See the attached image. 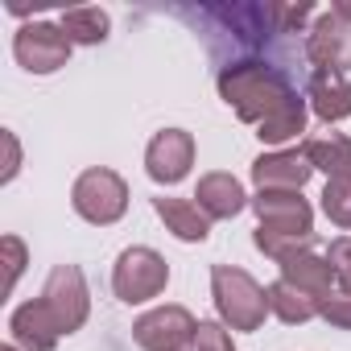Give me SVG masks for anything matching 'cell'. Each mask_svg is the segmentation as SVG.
I'll return each instance as SVG.
<instances>
[{
	"label": "cell",
	"instance_id": "cell-15",
	"mask_svg": "<svg viewBox=\"0 0 351 351\" xmlns=\"http://www.w3.org/2000/svg\"><path fill=\"white\" fill-rule=\"evenodd\" d=\"M281 281L314 293V298H330L335 289V269H330V256L322 248H306V252H293L281 261Z\"/></svg>",
	"mask_w": 351,
	"mask_h": 351
},
{
	"label": "cell",
	"instance_id": "cell-24",
	"mask_svg": "<svg viewBox=\"0 0 351 351\" xmlns=\"http://www.w3.org/2000/svg\"><path fill=\"white\" fill-rule=\"evenodd\" d=\"M0 252H5V293H13L17 277L25 273V244L17 236H5L0 240Z\"/></svg>",
	"mask_w": 351,
	"mask_h": 351
},
{
	"label": "cell",
	"instance_id": "cell-10",
	"mask_svg": "<svg viewBox=\"0 0 351 351\" xmlns=\"http://www.w3.org/2000/svg\"><path fill=\"white\" fill-rule=\"evenodd\" d=\"M252 211L261 228L289 232V236H314V207L302 199V191H256Z\"/></svg>",
	"mask_w": 351,
	"mask_h": 351
},
{
	"label": "cell",
	"instance_id": "cell-13",
	"mask_svg": "<svg viewBox=\"0 0 351 351\" xmlns=\"http://www.w3.org/2000/svg\"><path fill=\"white\" fill-rule=\"evenodd\" d=\"M306 99H310V112L318 120L339 124V120L351 116V79L347 75H335V71H310Z\"/></svg>",
	"mask_w": 351,
	"mask_h": 351
},
{
	"label": "cell",
	"instance_id": "cell-12",
	"mask_svg": "<svg viewBox=\"0 0 351 351\" xmlns=\"http://www.w3.org/2000/svg\"><path fill=\"white\" fill-rule=\"evenodd\" d=\"M9 330H13V347H21V351H54L62 339V330H58V322L42 298L21 302L9 318Z\"/></svg>",
	"mask_w": 351,
	"mask_h": 351
},
{
	"label": "cell",
	"instance_id": "cell-16",
	"mask_svg": "<svg viewBox=\"0 0 351 351\" xmlns=\"http://www.w3.org/2000/svg\"><path fill=\"white\" fill-rule=\"evenodd\" d=\"M153 211H157V219L165 223V232H173L178 240H186V244H203L207 236H211V219L199 211V203H191V199H153Z\"/></svg>",
	"mask_w": 351,
	"mask_h": 351
},
{
	"label": "cell",
	"instance_id": "cell-4",
	"mask_svg": "<svg viewBox=\"0 0 351 351\" xmlns=\"http://www.w3.org/2000/svg\"><path fill=\"white\" fill-rule=\"evenodd\" d=\"M169 285V265L161 252L145 248V244H132L116 256V269H112V289L120 302L128 306H141L149 298H157L161 289Z\"/></svg>",
	"mask_w": 351,
	"mask_h": 351
},
{
	"label": "cell",
	"instance_id": "cell-25",
	"mask_svg": "<svg viewBox=\"0 0 351 351\" xmlns=\"http://www.w3.org/2000/svg\"><path fill=\"white\" fill-rule=\"evenodd\" d=\"M195 351H236V343H232V335H228L223 322H199Z\"/></svg>",
	"mask_w": 351,
	"mask_h": 351
},
{
	"label": "cell",
	"instance_id": "cell-2",
	"mask_svg": "<svg viewBox=\"0 0 351 351\" xmlns=\"http://www.w3.org/2000/svg\"><path fill=\"white\" fill-rule=\"evenodd\" d=\"M211 298H215L223 326H232V330H261L265 326L269 298L252 273H244L236 265H215L211 269Z\"/></svg>",
	"mask_w": 351,
	"mask_h": 351
},
{
	"label": "cell",
	"instance_id": "cell-5",
	"mask_svg": "<svg viewBox=\"0 0 351 351\" xmlns=\"http://www.w3.org/2000/svg\"><path fill=\"white\" fill-rule=\"evenodd\" d=\"M42 302L50 306L58 330H62V335H75V330L87 322V314H91V293H87L83 269H79V265H54L50 277H46Z\"/></svg>",
	"mask_w": 351,
	"mask_h": 351
},
{
	"label": "cell",
	"instance_id": "cell-29",
	"mask_svg": "<svg viewBox=\"0 0 351 351\" xmlns=\"http://www.w3.org/2000/svg\"><path fill=\"white\" fill-rule=\"evenodd\" d=\"M0 351H21V347H13V343H9V347H0Z\"/></svg>",
	"mask_w": 351,
	"mask_h": 351
},
{
	"label": "cell",
	"instance_id": "cell-1",
	"mask_svg": "<svg viewBox=\"0 0 351 351\" xmlns=\"http://www.w3.org/2000/svg\"><path fill=\"white\" fill-rule=\"evenodd\" d=\"M215 87L244 124H256V136L265 145H285L306 132V99L298 95V83L285 66L269 58H240L219 66Z\"/></svg>",
	"mask_w": 351,
	"mask_h": 351
},
{
	"label": "cell",
	"instance_id": "cell-11",
	"mask_svg": "<svg viewBox=\"0 0 351 351\" xmlns=\"http://www.w3.org/2000/svg\"><path fill=\"white\" fill-rule=\"evenodd\" d=\"M314 165L306 161L302 149H285V153H261L252 161V182L256 191H302L310 182Z\"/></svg>",
	"mask_w": 351,
	"mask_h": 351
},
{
	"label": "cell",
	"instance_id": "cell-20",
	"mask_svg": "<svg viewBox=\"0 0 351 351\" xmlns=\"http://www.w3.org/2000/svg\"><path fill=\"white\" fill-rule=\"evenodd\" d=\"M256 248L265 252V256H273L277 265L285 261V256H293V252H306V248H318V236H289V232H269V228H256Z\"/></svg>",
	"mask_w": 351,
	"mask_h": 351
},
{
	"label": "cell",
	"instance_id": "cell-8",
	"mask_svg": "<svg viewBox=\"0 0 351 351\" xmlns=\"http://www.w3.org/2000/svg\"><path fill=\"white\" fill-rule=\"evenodd\" d=\"M306 58L314 62V71H335V75L351 71V25L335 9L318 13V21L310 25V34H306Z\"/></svg>",
	"mask_w": 351,
	"mask_h": 351
},
{
	"label": "cell",
	"instance_id": "cell-22",
	"mask_svg": "<svg viewBox=\"0 0 351 351\" xmlns=\"http://www.w3.org/2000/svg\"><path fill=\"white\" fill-rule=\"evenodd\" d=\"M326 256H330V269H335V285H339V293H351V240H347V236L330 240Z\"/></svg>",
	"mask_w": 351,
	"mask_h": 351
},
{
	"label": "cell",
	"instance_id": "cell-21",
	"mask_svg": "<svg viewBox=\"0 0 351 351\" xmlns=\"http://www.w3.org/2000/svg\"><path fill=\"white\" fill-rule=\"evenodd\" d=\"M322 211L335 228H351V173L343 178H330L322 191Z\"/></svg>",
	"mask_w": 351,
	"mask_h": 351
},
{
	"label": "cell",
	"instance_id": "cell-9",
	"mask_svg": "<svg viewBox=\"0 0 351 351\" xmlns=\"http://www.w3.org/2000/svg\"><path fill=\"white\" fill-rule=\"evenodd\" d=\"M191 165H195V136L186 128H165L145 149V173L161 186L182 182L191 173Z\"/></svg>",
	"mask_w": 351,
	"mask_h": 351
},
{
	"label": "cell",
	"instance_id": "cell-17",
	"mask_svg": "<svg viewBox=\"0 0 351 351\" xmlns=\"http://www.w3.org/2000/svg\"><path fill=\"white\" fill-rule=\"evenodd\" d=\"M265 298H269V314H277L289 326H302L310 318H322V302H326V298H314V293H306V289H298L289 281H273L265 289Z\"/></svg>",
	"mask_w": 351,
	"mask_h": 351
},
{
	"label": "cell",
	"instance_id": "cell-19",
	"mask_svg": "<svg viewBox=\"0 0 351 351\" xmlns=\"http://www.w3.org/2000/svg\"><path fill=\"white\" fill-rule=\"evenodd\" d=\"M58 25L71 38V46H99V42H108V29H112L104 9H66Z\"/></svg>",
	"mask_w": 351,
	"mask_h": 351
},
{
	"label": "cell",
	"instance_id": "cell-28",
	"mask_svg": "<svg viewBox=\"0 0 351 351\" xmlns=\"http://www.w3.org/2000/svg\"><path fill=\"white\" fill-rule=\"evenodd\" d=\"M330 9H335V13H339V17H343L347 25H351V0H335V5H330Z\"/></svg>",
	"mask_w": 351,
	"mask_h": 351
},
{
	"label": "cell",
	"instance_id": "cell-14",
	"mask_svg": "<svg viewBox=\"0 0 351 351\" xmlns=\"http://www.w3.org/2000/svg\"><path fill=\"white\" fill-rule=\"evenodd\" d=\"M195 199H199V211H203L207 219H232V215H240V211L252 203V199L244 195L240 178H232V173H223V169L203 173Z\"/></svg>",
	"mask_w": 351,
	"mask_h": 351
},
{
	"label": "cell",
	"instance_id": "cell-18",
	"mask_svg": "<svg viewBox=\"0 0 351 351\" xmlns=\"http://www.w3.org/2000/svg\"><path fill=\"white\" fill-rule=\"evenodd\" d=\"M302 153H306V161H310L314 169L326 173V182H330V178H343V173H351V136H343V132L310 136V141L302 145Z\"/></svg>",
	"mask_w": 351,
	"mask_h": 351
},
{
	"label": "cell",
	"instance_id": "cell-23",
	"mask_svg": "<svg viewBox=\"0 0 351 351\" xmlns=\"http://www.w3.org/2000/svg\"><path fill=\"white\" fill-rule=\"evenodd\" d=\"M310 13H314L310 0H298V5H273V21H277L281 38H285V34H298V29L310 21Z\"/></svg>",
	"mask_w": 351,
	"mask_h": 351
},
{
	"label": "cell",
	"instance_id": "cell-7",
	"mask_svg": "<svg viewBox=\"0 0 351 351\" xmlns=\"http://www.w3.org/2000/svg\"><path fill=\"white\" fill-rule=\"evenodd\" d=\"M13 54H17V62H21L29 75H54V71H62L66 58H71V38L62 34V25L34 21V25H21V29H17Z\"/></svg>",
	"mask_w": 351,
	"mask_h": 351
},
{
	"label": "cell",
	"instance_id": "cell-26",
	"mask_svg": "<svg viewBox=\"0 0 351 351\" xmlns=\"http://www.w3.org/2000/svg\"><path fill=\"white\" fill-rule=\"evenodd\" d=\"M322 318H326L330 326L351 330V293H330V298L322 302Z\"/></svg>",
	"mask_w": 351,
	"mask_h": 351
},
{
	"label": "cell",
	"instance_id": "cell-3",
	"mask_svg": "<svg viewBox=\"0 0 351 351\" xmlns=\"http://www.w3.org/2000/svg\"><path fill=\"white\" fill-rule=\"evenodd\" d=\"M71 207L79 211V219H87L95 228H108V223L124 219L128 186H124V178L116 169H104V165L83 169L75 178V186H71Z\"/></svg>",
	"mask_w": 351,
	"mask_h": 351
},
{
	"label": "cell",
	"instance_id": "cell-6",
	"mask_svg": "<svg viewBox=\"0 0 351 351\" xmlns=\"http://www.w3.org/2000/svg\"><path fill=\"white\" fill-rule=\"evenodd\" d=\"M199 335V322L186 306H157L132 322V339L141 351H186Z\"/></svg>",
	"mask_w": 351,
	"mask_h": 351
},
{
	"label": "cell",
	"instance_id": "cell-27",
	"mask_svg": "<svg viewBox=\"0 0 351 351\" xmlns=\"http://www.w3.org/2000/svg\"><path fill=\"white\" fill-rule=\"evenodd\" d=\"M0 141H5V149H9V161H5V173H0V178L13 182V178H17V169H21V149H17V136H13L9 128H0Z\"/></svg>",
	"mask_w": 351,
	"mask_h": 351
}]
</instances>
